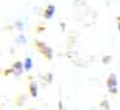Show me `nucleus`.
Returning <instances> with one entry per match:
<instances>
[{"label":"nucleus","instance_id":"3","mask_svg":"<svg viewBox=\"0 0 120 110\" xmlns=\"http://www.w3.org/2000/svg\"><path fill=\"white\" fill-rule=\"evenodd\" d=\"M53 13H54V7L49 5L48 9H47V13H45V17H47V18H50V17L53 16Z\"/></svg>","mask_w":120,"mask_h":110},{"label":"nucleus","instance_id":"5","mask_svg":"<svg viewBox=\"0 0 120 110\" xmlns=\"http://www.w3.org/2000/svg\"><path fill=\"white\" fill-rule=\"evenodd\" d=\"M18 40H19L18 43H25V42H26V38H23V35H21V36L18 38Z\"/></svg>","mask_w":120,"mask_h":110},{"label":"nucleus","instance_id":"1","mask_svg":"<svg viewBox=\"0 0 120 110\" xmlns=\"http://www.w3.org/2000/svg\"><path fill=\"white\" fill-rule=\"evenodd\" d=\"M107 86H109L110 89H111V92H115V88H114V86H115V75L110 76L109 82H107Z\"/></svg>","mask_w":120,"mask_h":110},{"label":"nucleus","instance_id":"4","mask_svg":"<svg viewBox=\"0 0 120 110\" xmlns=\"http://www.w3.org/2000/svg\"><path fill=\"white\" fill-rule=\"evenodd\" d=\"M31 92H32V96H36V86H35L34 87V84H32V86H31Z\"/></svg>","mask_w":120,"mask_h":110},{"label":"nucleus","instance_id":"6","mask_svg":"<svg viewBox=\"0 0 120 110\" xmlns=\"http://www.w3.org/2000/svg\"><path fill=\"white\" fill-rule=\"evenodd\" d=\"M17 27H18V29H22V24H21V22H17Z\"/></svg>","mask_w":120,"mask_h":110},{"label":"nucleus","instance_id":"7","mask_svg":"<svg viewBox=\"0 0 120 110\" xmlns=\"http://www.w3.org/2000/svg\"><path fill=\"white\" fill-rule=\"evenodd\" d=\"M119 31H120V24H119Z\"/></svg>","mask_w":120,"mask_h":110},{"label":"nucleus","instance_id":"2","mask_svg":"<svg viewBox=\"0 0 120 110\" xmlns=\"http://www.w3.org/2000/svg\"><path fill=\"white\" fill-rule=\"evenodd\" d=\"M25 70H31V67H32V61H31V58L30 57H27L26 60H25Z\"/></svg>","mask_w":120,"mask_h":110}]
</instances>
